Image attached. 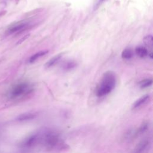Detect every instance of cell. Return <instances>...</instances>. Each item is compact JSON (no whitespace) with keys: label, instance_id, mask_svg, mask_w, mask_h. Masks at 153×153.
<instances>
[{"label":"cell","instance_id":"1","mask_svg":"<svg viewBox=\"0 0 153 153\" xmlns=\"http://www.w3.org/2000/svg\"><path fill=\"white\" fill-rule=\"evenodd\" d=\"M117 82L115 74L112 71L105 72L96 89V95L103 97L110 93L115 88Z\"/></svg>","mask_w":153,"mask_h":153},{"label":"cell","instance_id":"2","mask_svg":"<svg viewBox=\"0 0 153 153\" xmlns=\"http://www.w3.org/2000/svg\"><path fill=\"white\" fill-rule=\"evenodd\" d=\"M41 142L49 150H62L66 148V145L59 137V136L53 132H47L42 134Z\"/></svg>","mask_w":153,"mask_h":153},{"label":"cell","instance_id":"3","mask_svg":"<svg viewBox=\"0 0 153 153\" xmlns=\"http://www.w3.org/2000/svg\"><path fill=\"white\" fill-rule=\"evenodd\" d=\"M33 91L32 85L27 82H20L12 87L9 95L11 99H19L30 94Z\"/></svg>","mask_w":153,"mask_h":153},{"label":"cell","instance_id":"4","mask_svg":"<svg viewBox=\"0 0 153 153\" xmlns=\"http://www.w3.org/2000/svg\"><path fill=\"white\" fill-rule=\"evenodd\" d=\"M29 27V24L27 22H20L15 23L11 27L8 28V29L7 30L8 34H15V33H19L23 30H26Z\"/></svg>","mask_w":153,"mask_h":153},{"label":"cell","instance_id":"5","mask_svg":"<svg viewBox=\"0 0 153 153\" xmlns=\"http://www.w3.org/2000/svg\"><path fill=\"white\" fill-rule=\"evenodd\" d=\"M149 142L148 140H144L140 142L135 148L133 153H145L149 147Z\"/></svg>","mask_w":153,"mask_h":153},{"label":"cell","instance_id":"6","mask_svg":"<svg viewBox=\"0 0 153 153\" xmlns=\"http://www.w3.org/2000/svg\"><path fill=\"white\" fill-rule=\"evenodd\" d=\"M149 99V96L146 94L145 95L142 97H141L140 98H139V99H137L133 105V109H136L137 108H139L140 106L143 105Z\"/></svg>","mask_w":153,"mask_h":153},{"label":"cell","instance_id":"7","mask_svg":"<svg viewBox=\"0 0 153 153\" xmlns=\"http://www.w3.org/2000/svg\"><path fill=\"white\" fill-rule=\"evenodd\" d=\"M62 56V54H59L54 56L53 57L51 58L46 63H45V67L46 68H50L53 66H54L57 62L59 61L60 58Z\"/></svg>","mask_w":153,"mask_h":153},{"label":"cell","instance_id":"8","mask_svg":"<svg viewBox=\"0 0 153 153\" xmlns=\"http://www.w3.org/2000/svg\"><path fill=\"white\" fill-rule=\"evenodd\" d=\"M136 54L140 57H145L148 54V50L142 46H138L135 48Z\"/></svg>","mask_w":153,"mask_h":153},{"label":"cell","instance_id":"9","mask_svg":"<svg viewBox=\"0 0 153 153\" xmlns=\"http://www.w3.org/2000/svg\"><path fill=\"white\" fill-rule=\"evenodd\" d=\"M48 52V50H42L34 54H33L29 59V62L30 63H33L34 62H35L37 59H38L39 58H40L41 57L45 55Z\"/></svg>","mask_w":153,"mask_h":153},{"label":"cell","instance_id":"10","mask_svg":"<svg viewBox=\"0 0 153 153\" xmlns=\"http://www.w3.org/2000/svg\"><path fill=\"white\" fill-rule=\"evenodd\" d=\"M133 56V51L131 48H125L121 53V57L124 59H130Z\"/></svg>","mask_w":153,"mask_h":153},{"label":"cell","instance_id":"11","mask_svg":"<svg viewBox=\"0 0 153 153\" xmlns=\"http://www.w3.org/2000/svg\"><path fill=\"white\" fill-rule=\"evenodd\" d=\"M143 42L150 49L151 52L152 53V47H153V38L152 35H147L143 38Z\"/></svg>","mask_w":153,"mask_h":153},{"label":"cell","instance_id":"12","mask_svg":"<svg viewBox=\"0 0 153 153\" xmlns=\"http://www.w3.org/2000/svg\"><path fill=\"white\" fill-rule=\"evenodd\" d=\"M77 66V63L75 61H68L66 63H65L63 65V68L65 70H71L72 69H74Z\"/></svg>","mask_w":153,"mask_h":153},{"label":"cell","instance_id":"13","mask_svg":"<svg viewBox=\"0 0 153 153\" xmlns=\"http://www.w3.org/2000/svg\"><path fill=\"white\" fill-rule=\"evenodd\" d=\"M152 84V80L151 79H145L139 82V85L140 88H146L150 86Z\"/></svg>","mask_w":153,"mask_h":153},{"label":"cell","instance_id":"14","mask_svg":"<svg viewBox=\"0 0 153 153\" xmlns=\"http://www.w3.org/2000/svg\"><path fill=\"white\" fill-rule=\"evenodd\" d=\"M35 115L33 114H23L20 115L19 117V119L20 120H29V119H32L34 117Z\"/></svg>","mask_w":153,"mask_h":153},{"label":"cell","instance_id":"15","mask_svg":"<svg viewBox=\"0 0 153 153\" xmlns=\"http://www.w3.org/2000/svg\"><path fill=\"white\" fill-rule=\"evenodd\" d=\"M104 1H105V0H98V1L97 2V3H96V4L95 8H98V7L100 6V5H101V4H102V3Z\"/></svg>","mask_w":153,"mask_h":153}]
</instances>
